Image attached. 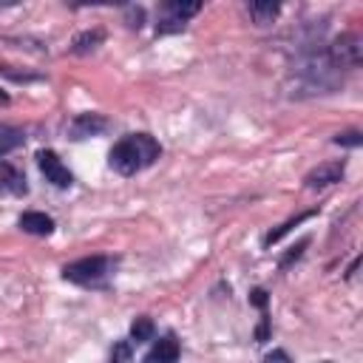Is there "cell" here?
I'll use <instances>...</instances> for the list:
<instances>
[{
	"mask_svg": "<svg viewBox=\"0 0 363 363\" xmlns=\"http://www.w3.org/2000/svg\"><path fill=\"white\" fill-rule=\"evenodd\" d=\"M154 321H151V318H148V315H139L137 318V321L131 324V338L137 340V344H145V340H151L154 338Z\"/></svg>",
	"mask_w": 363,
	"mask_h": 363,
	"instance_id": "cell-14",
	"label": "cell"
},
{
	"mask_svg": "<svg viewBox=\"0 0 363 363\" xmlns=\"http://www.w3.org/2000/svg\"><path fill=\"white\" fill-rule=\"evenodd\" d=\"M0 102H9V97H6L3 91H0Z\"/></svg>",
	"mask_w": 363,
	"mask_h": 363,
	"instance_id": "cell-23",
	"label": "cell"
},
{
	"mask_svg": "<svg viewBox=\"0 0 363 363\" xmlns=\"http://www.w3.org/2000/svg\"><path fill=\"white\" fill-rule=\"evenodd\" d=\"M0 194H9V196H26L29 194L26 176L6 162H0Z\"/></svg>",
	"mask_w": 363,
	"mask_h": 363,
	"instance_id": "cell-8",
	"label": "cell"
},
{
	"mask_svg": "<svg viewBox=\"0 0 363 363\" xmlns=\"http://www.w3.org/2000/svg\"><path fill=\"white\" fill-rule=\"evenodd\" d=\"M363 139H360V134L358 131H349V134H338L335 137V145H347V148H358Z\"/></svg>",
	"mask_w": 363,
	"mask_h": 363,
	"instance_id": "cell-17",
	"label": "cell"
},
{
	"mask_svg": "<svg viewBox=\"0 0 363 363\" xmlns=\"http://www.w3.org/2000/svg\"><path fill=\"white\" fill-rule=\"evenodd\" d=\"M102 131H108V119L102 114H77L69 122V139H89Z\"/></svg>",
	"mask_w": 363,
	"mask_h": 363,
	"instance_id": "cell-6",
	"label": "cell"
},
{
	"mask_svg": "<svg viewBox=\"0 0 363 363\" xmlns=\"http://www.w3.org/2000/svg\"><path fill=\"white\" fill-rule=\"evenodd\" d=\"M329 62L340 71V69H358L360 57H363V46L358 34H340L332 46H329Z\"/></svg>",
	"mask_w": 363,
	"mask_h": 363,
	"instance_id": "cell-4",
	"label": "cell"
},
{
	"mask_svg": "<svg viewBox=\"0 0 363 363\" xmlns=\"http://www.w3.org/2000/svg\"><path fill=\"white\" fill-rule=\"evenodd\" d=\"M20 227H23V233H32V236H49V233L54 230V222L51 216H46V213H37V210H29L20 216L17 222Z\"/></svg>",
	"mask_w": 363,
	"mask_h": 363,
	"instance_id": "cell-10",
	"label": "cell"
},
{
	"mask_svg": "<svg viewBox=\"0 0 363 363\" xmlns=\"http://www.w3.org/2000/svg\"><path fill=\"white\" fill-rule=\"evenodd\" d=\"M315 213H318V210H307V213H301V216H295V219H290V222H284V224H281L279 230H272V233H267V239H264V244H267V247H270V244H275V242H279L281 236H287V233H290V230H292L295 224H301V222H307L309 216H315Z\"/></svg>",
	"mask_w": 363,
	"mask_h": 363,
	"instance_id": "cell-15",
	"label": "cell"
},
{
	"mask_svg": "<svg viewBox=\"0 0 363 363\" xmlns=\"http://www.w3.org/2000/svg\"><path fill=\"white\" fill-rule=\"evenodd\" d=\"M176 360H179V340L174 335L159 338L145 358V363H176Z\"/></svg>",
	"mask_w": 363,
	"mask_h": 363,
	"instance_id": "cell-9",
	"label": "cell"
},
{
	"mask_svg": "<svg viewBox=\"0 0 363 363\" xmlns=\"http://www.w3.org/2000/svg\"><path fill=\"white\" fill-rule=\"evenodd\" d=\"M267 301H270V298H267L264 290H253V292H250V304H253V307H259L261 312L267 309Z\"/></svg>",
	"mask_w": 363,
	"mask_h": 363,
	"instance_id": "cell-18",
	"label": "cell"
},
{
	"mask_svg": "<svg viewBox=\"0 0 363 363\" xmlns=\"http://www.w3.org/2000/svg\"><path fill=\"white\" fill-rule=\"evenodd\" d=\"M255 338H259V344H264V340L270 338V318H267V312L261 315V324H259V329H255Z\"/></svg>",
	"mask_w": 363,
	"mask_h": 363,
	"instance_id": "cell-20",
	"label": "cell"
},
{
	"mask_svg": "<svg viewBox=\"0 0 363 363\" xmlns=\"http://www.w3.org/2000/svg\"><path fill=\"white\" fill-rule=\"evenodd\" d=\"M202 12V3H185V0H167L159 9L156 34H174L187 26V20Z\"/></svg>",
	"mask_w": 363,
	"mask_h": 363,
	"instance_id": "cell-3",
	"label": "cell"
},
{
	"mask_svg": "<svg viewBox=\"0 0 363 363\" xmlns=\"http://www.w3.org/2000/svg\"><path fill=\"white\" fill-rule=\"evenodd\" d=\"M142 17H145V12H142L139 6H131V9H128V26H131V29H139V26H142Z\"/></svg>",
	"mask_w": 363,
	"mask_h": 363,
	"instance_id": "cell-19",
	"label": "cell"
},
{
	"mask_svg": "<svg viewBox=\"0 0 363 363\" xmlns=\"http://www.w3.org/2000/svg\"><path fill=\"white\" fill-rule=\"evenodd\" d=\"M37 165L43 170V176H46V182H51L54 187H71V182H74L71 170L60 162V156L54 151H40L37 154Z\"/></svg>",
	"mask_w": 363,
	"mask_h": 363,
	"instance_id": "cell-5",
	"label": "cell"
},
{
	"mask_svg": "<svg viewBox=\"0 0 363 363\" xmlns=\"http://www.w3.org/2000/svg\"><path fill=\"white\" fill-rule=\"evenodd\" d=\"M281 6L279 3H272V0H253V3H247V14L253 17V23L255 26H267L272 23L275 17H279Z\"/></svg>",
	"mask_w": 363,
	"mask_h": 363,
	"instance_id": "cell-11",
	"label": "cell"
},
{
	"mask_svg": "<svg viewBox=\"0 0 363 363\" xmlns=\"http://www.w3.org/2000/svg\"><path fill=\"white\" fill-rule=\"evenodd\" d=\"M102 40H105V32L102 29H94V32H82L77 40H74V46H71V51L74 54H89V51H94L97 46H102Z\"/></svg>",
	"mask_w": 363,
	"mask_h": 363,
	"instance_id": "cell-13",
	"label": "cell"
},
{
	"mask_svg": "<svg viewBox=\"0 0 363 363\" xmlns=\"http://www.w3.org/2000/svg\"><path fill=\"white\" fill-rule=\"evenodd\" d=\"M307 244H309V242L304 239V242H301V244H298V247H292V253L287 255V259H281V267H290V264H292V259H298V255H301V253H304V247H307Z\"/></svg>",
	"mask_w": 363,
	"mask_h": 363,
	"instance_id": "cell-22",
	"label": "cell"
},
{
	"mask_svg": "<svg viewBox=\"0 0 363 363\" xmlns=\"http://www.w3.org/2000/svg\"><path fill=\"white\" fill-rule=\"evenodd\" d=\"M344 170H347L344 162H324V165L312 167L304 182H307L309 190H321V187H329V185L344 179Z\"/></svg>",
	"mask_w": 363,
	"mask_h": 363,
	"instance_id": "cell-7",
	"label": "cell"
},
{
	"mask_svg": "<svg viewBox=\"0 0 363 363\" xmlns=\"http://www.w3.org/2000/svg\"><path fill=\"white\" fill-rule=\"evenodd\" d=\"M159 154H162V148L151 134H131L111 148L108 165L119 176H134L139 170H145L148 165H154L159 159Z\"/></svg>",
	"mask_w": 363,
	"mask_h": 363,
	"instance_id": "cell-1",
	"label": "cell"
},
{
	"mask_svg": "<svg viewBox=\"0 0 363 363\" xmlns=\"http://www.w3.org/2000/svg\"><path fill=\"white\" fill-rule=\"evenodd\" d=\"M23 139H26V134L20 131V128H14V125H0V156L17 151V148L23 145Z\"/></svg>",
	"mask_w": 363,
	"mask_h": 363,
	"instance_id": "cell-12",
	"label": "cell"
},
{
	"mask_svg": "<svg viewBox=\"0 0 363 363\" xmlns=\"http://www.w3.org/2000/svg\"><path fill=\"white\" fill-rule=\"evenodd\" d=\"M117 259L111 255H91V259H80L62 267V279L80 284V287H99L114 275Z\"/></svg>",
	"mask_w": 363,
	"mask_h": 363,
	"instance_id": "cell-2",
	"label": "cell"
},
{
	"mask_svg": "<svg viewBox=\"0 0 363 363\" xmlns=\"http://www.w3.org/2000/svg\"><path fill=\"white\" fill-rule=\"evenodd\" d=\"M108 363H134L131 344H128V340H119V344H114V349H111V360H108Z\"/></svg>",
	"mask_w": 363,
	"mask_h": 363,
	"instance_id": "cell-16",
	"label": "cell"
},
{
	"mask_svg": "<svg viewBox=\"0 0 363 363\" xmlns=\"http://www.w3.org/2000/svg\"><path fill=\"white\" fill-rule=\"evenodd\" d=\"M264 363H292V360H290V355H287L284 349H272V352L264 358Z\"/></svg>",
	"mask_w": 363,
	"mask_h": 363,
	"instance_id": "cell-21",
	"label": "cell"
}]
</instances>
